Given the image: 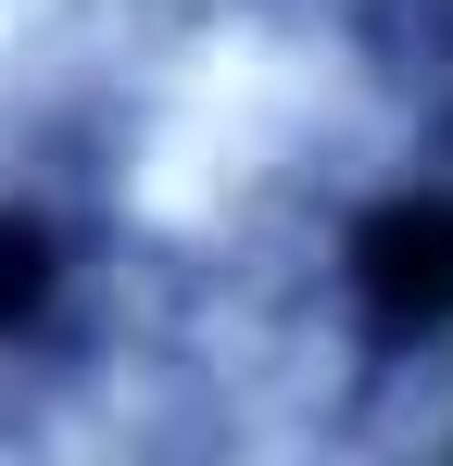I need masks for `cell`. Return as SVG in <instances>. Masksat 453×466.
<instances>
[{"label": "cell", "instance_id": "1", "mask_svg": "<svg viewBox=\"0 0 453 466\" xmlns=\"http://www.w3.org/2000/svg\"><path fill=\"white\" fill-rule=\"evenodd\" d=\"M327 290L366 353H441L453 340V189H378L327 252Z\"/></svg>", "mask_w": 453, "mask_h": 466}, {"label": "cell", "instance_id": "2", "mask_svg": "<svg viewBox=\"0 0 453 466\" xmlns=\"http://www.w3.org/2000/svg\"><path fill=\"white\" fill-rule=\"evenodd\" d=\"M101 315V239L64 189L0 177V379L13 366H64Z\"/></svg>", "mask_w": 453, "mask_h": 466}]
</instances>
